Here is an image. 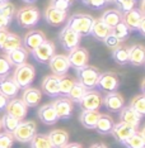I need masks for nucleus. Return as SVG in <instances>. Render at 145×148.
I'll use <instances>...</instances> for the list:
<instances>
[{
  "instance_id": "f257e3e1",
  "label": "nucleus",
  "mask_w": 145,
  "mask_h": 148,
  "mask_svg": "<svg viewBox=\"0 0 145 148\" xmlns=\"http://www.w3.org/2000/svg\"><path fill=\"white\" fill-rule=\"evenodd\" d=\"M94 19L88 14H73L67 19L66 27L71 31L78 33L80 37L90 34V28H92Z\"/></svg>"
},
{
  "instance_id": "f03ea898",
  "label": "nucleus",
  "mask_w": 145,
  "mask_h": 148,
  "mask_svg": "<svg viewBox=\"0 0 145 148\" xmlns=\"http://www.w3.org/2000/svg\"><path fill=\"white\" fill-rule=\"evenodd\" d=\"M35 69L29 63H23V65L17 66L14 73H13V80L15 81L17 86L19 89H27L31 86V84L35 80Z\"/></svg>"
},
{
  "instance_id": "7ed1b4c3",
  "label": "nucleus",
  "mask_w": 145,
  "mask_h": 148,
  "mask_svg": "<svg viewBox=\"0 0 145 148\" xmlns=\"http://www.w3.org/2000/svg\"><path fill=\"white\" fill-rule=\"evenodd\" d=\"M37 134V127L36 123L32 120H27V122H21L17 129L13 132V139L18 140L21 143H28L31 142Z\"/></svg>"
},
{
  "instance_id": "20e7f679",
  "label": "nucleus",
  "mask_w": 145,
  "mask_h": 148,
  "mask_svg": "<svg viewBox=\"0 0 145 148\" xmlns=\"http://www.w3.org/2000/svg\"><path fill=\"white\" fill-rule=\"evenodd\" d=\"M40 18H41L40 10L35 6H26L17 13V22L23 28H31L36 25L40 22Z\"/></svg>"
},
{
  "instance_id": "39448f33",
  "label": "nucleus",
  "mask_w": 145,
  "mask_h": 148,
  "mask_svg": "<svg viewBox=\"0 0 145 148\" xmlns=\"http://www.w3.org/2000/svg\"><path fill=\"white\" fill-rule=\"evenodd\" d=\"M99 70L93 66H84L76 70V76L79 79V82L82 84L87 89H92V87L97 86V81L99 77Z\"/></svg>"
},
{
  "instance_id": "423d86ee",
  "label": "nucleus",
  "mask_w": 145,
  "mask_h": 148,
  "mask_svg": "<svg viewBox=\"0 0 145 148\" xmlns=\"http://www.w3.org/2000/svg\"><path fill=\"white\" fill-rule=\"evenodd\" d=\"M32 56L37 62L49 63L50 60L55 56V45L50 41H43L35 51H32Z\"/></svg>"
},
{
  "instance_id": "0eeeda50",
  "label": "nucleus",
  "mask_w": 145,
  "mask_h": 148,
  "mask_svg": "<svg viewBox=\"0 0 145 148\" xmlns=\"http://www.w3.org/2000/svg\"><path fill=\"white\" fill-rule=\"evenodd\" d=\"M97 86L99 87L102 91L110 94L114 92L120 86V80L116 73L113 72H103L99 73L98 81H97Z\"/></svg>"
},
{
  "instance_id": "6e6552de",
  "label": "nucleus",
  "mask_w": 145,
  "mask_h": 148,
  "mask_svg": "<svg viewBox=\"0 0 145 148\" xmlns=\"http://www.w3.org/2000/svg\"><path fill=\"white\" fill-rule=\"evenodd\" d=\"M66 57H67V61L70 63V67H74L75 70H78L80 67H84L88 65L89 53L85 48L76 47V48L71 49Z\"/></svg>"
},
{
  "instance_id": "1a4fd4ad",
  "label": "nucleus",
  "mask_w": 145,
  "mask_h": 148,
  "mask_svg": "<svg viewBox=\"0 0 145 148\" xmlns=\"http://www.w3.org/2000/svg\"><path fill=\"white\" fill-rule=\"evenodd\" d=\"M103 97L101 95L99 91L97 90H89L85 92V95L83 96V99L80 100L79 105L84 110H98L99 106L102 105Z\"/></svg>"
},
{
  "instance_id": "9d476101",
  "label": "nucleus",
  "mask_w": 145,
  "mask_h": 148,
  "mask_svg": "<svg viewBox=\"0 0 145 148\" xmlns=\"http://www.w3.org/2000/svg\"><path fill=\"white\" fill-rule=\"evenodd\" d=\"M5 110H6V114L8 115H10L13 118H15V119H18L19 122H23V119L26 118L27 115V110H28V108L24 103L22 101V99H10L8 101L5 106Z\"/></svg>"
},
{
  "instance_id": "9b49d317",
  "label": "nucleus",
  "mask_w": 145,
  "mask_h": 148,
  "mask_svg": "<svg viewBox=\"0 0 145 148\" xmlns=\"http://www.w3.org/2000/svg\"><path fill=\"white\" fill-rule=\"evenodd\" d=\"M49 66L52 71V75L55 76H65L70 69V63L67 61V57L65 55H55L50 60Z\"/></svg>"
},
{
  "instance_id": "f8f14e48",
  "label": "nucleus",
  "mask_w": 145,
  "mask_h": 148,
  "mask_svg": "<svg viewBox=\"0 0 145 148\" xmlns=\"http://www.w3.org/2000/svg\"><path fill=\"white\" fill-rule=\"evenodd\" d=\"M60 42H61V46L64 47V49H66V51H71V49L76 48V47L79 46V42H80V37L78 33H75L74 31H71L70 28H65L61 31L60 33Z\"/></svg>"
},
{
  "instance_id": "ddd939ff",
  "label": "nucleus",
  "mask_w": 145,
  "mask_h": 148,
  "mask_svg": "<svg viewBox=\"0 0 145 148\" xmlns=\"http://www.w3.org/2000/svg\"><path fill=\"white\" fill-rule=\"evenodd\" d=\"M144 18H145L144 13H141L140 9L134 8L126 13H122V19H121V22L129 28V31H137L139 24Z\"/></svg>"
},
{
  "instance_id": "4468645a",
  "label": "nucleus",
  "mask_w": 145,
  "mask_h": 148,
  "mask_svg": "<svg viewBox=\"0 0 145 148\" xmlns=\"http://www.w3.org/2000/svg\"><path fill=\"white\" fill-rule=\"evenodd\" d=\"M135 132H136V128L131 127L126 123L120 122V123H117L113 125V129H112V132H111V134L114 137V139H116L119 143L123 144Z\"/></svg>"
},
{
  "instance_id": "2eb2a0df",
  "label": "nucleus",
  "mask_w": 145,
  "mask_h": 148,
  "mask_svg": "<svg viewBox=\"0 0 145 148\" xmlns=\"http://www.w3.org/2000/svg\"><path fill=\"white\" fill-rule=\"evenodd\" d=\"M59 119H69L73 114V103L67 97H59L52 103Z\"/></svg>"
},
{
  "instance_id": "dca6fc26",
  "label": "nucleus",
  "mask_w": 145,
  "mask_h": 148,
  "mask_svg": "<svg viewBox=\"0 0 145 148\" xmlns=\"http://www.w3.org/2000/svg\"><path fill=\"white\" fill-rule=\"evenodd\" d=\"M102 104H104V106H106V109L108 110V112L117 113L125 106V100H123V97L121 96V94L114 91V92L107 94V95L103 97Z\"/></svg>"
},
{
  "instance_id": "f3484780",
  "label": "nucleus",
  "mask_w": 145,
  "mask_h": 148,
  "mask_svg": "<svg viewBox=\"0 0 145 148\" xmlns=\"http://www.w3.org/2000/svg\"><path fill=\"white\" fill-rule=\"evenodd\" d=\"M43 41H46V37L42 32L40 31H32V32H28L23 39V46L26 47V51H35V49L38 47Z\"/></svg>"
},
{
  "instance_id": "a211bd4d",
  "label": "nucleus",
  "mask_w": 145,
  "mask_h": 148,
  "mask_svg": "<svg viewBox=\"0 0 145 148\" xmlns=\"http://www.w3.org/2000/svg\"><path fill=\"white\" fill-rule=\"evenodd\" d=\"M59 76L55 75H49L43 79L42 81V91L43 94H46L47 96H51V97H56L60 95L59 91Z\"/></svg>"
},
{
  "instance_id": "6ab92c4d",
  "label": "nucleus",
  "mask_w": 145,
  "mask_h": 148,
  "mask_svg": "<svg viewBox=\"0 0 145 148\" xmlns=\"http://www.w3.org/2000/svg\"><path fill=\"white\" fill-rule=\"evenodd\" d=\"M18 91H19V87L17 86L13 77L6 76V77L0 79V92L5 97H8V99H14V97L18 95Z\"/></svg>"
},
{
  "instance_id": "aec40b11",
  "label": "nucleus",
  "mask_w": 145,
  "mask_h": 148,
  "mask_svg": "<svg viewBox=\"0 0 145 148\" xmlns=\"http://www.w3.org/2000/svg\"><path fill=\"white\" fill-rule=\"evenodd\" d=\"M42 99V91L36 87H27L23 91V96H22V101L26 104L27 108H35L41 103Z\"/></svg>"
},
{
  "instance_id": "412c9836",
  "label": "nucleus",
  "mask_w": 145,
  "mask_h": 148,
  "mask_svg": "<svg viewBox=\"0 0 145 148\" xmlns=\"http://www.w3.org/2000/svg\"><path fill=\"white\" fill-rule=\"evenodd\" d=\"M119 113H120V120L121 122L129 124V125H131V127H134V128H136L137 129V127L140 125L141 118L143 116H140L136 112H134L130 106H123Z\"/></svg>"
},
{
  "instance_id": "4be33fe9",
  "label": "nucleus",
  "mask_w": 145,
  "mask_h": 148,
  "mask_svg": "<svg viewBox=\"0 0 145 148\" xmlns=\"http://www.w3.org/2000/svg\"><path fill=\"white\" fill-rule=\"evenodd\" d=\"M38 118L43 124H46V125H52V124H55L57 120H59L52 104H46V105L38 109Z\"/></svg>"
},
{
  "instance_id": "5701e85b",
  "label": "nucleus",
  "mask_w": 145,
  "mask_h": 148,
  "mask_svg": "<svg viewBox=\"0 0 145 148\" xmlns=\"http://www.w3.org/2000/svg\"><path fill=\"white\" fill-rule=\"evenodd\" d=\"M112 33V29L110 27H107L101 19H94L92 28H90V34H92L96 39L98 41H104V39Z\"/></svg>"
},
{
  "instance_id": "b1692460",
  "label": "nucleus",
  "mask_w": 145,
  "mask_h": 148,
  "mask_svg": "<svg viewBox=\"0 0 145 148\" xmlns=\"http://www.w3.org/2000/svg\"><path fill=\"white\" fill-rule=\"evenodd\" d=\"M47 137L52 148H61L66 143H69V134L62 129H53L47 134Z\"/></svg>"
},
{
  "instance_id": "393cba45",
  "label": "nucleus",
  "mask_w": 145,
  "mask_h": 148,
  "mask_svg": "<svg viewBox=\"0 0 145 148\" xmlns=\"http://www.w3.org/2000/svg\"><path fill=\"white\" fill-rule=\"evenodd\" d=\"M129 53V63L134 66H141L145 61V49L141 45H135L127 48Z\"/></svg>"
},
{
  "instance_id": "a878e982",
  "label": "nucleus",
  "mask_w": 145,
  "mask_h": 148,
  "mask_svg": "<svg viewBox=\"0 0 145 148\" xmlns=\"http://www.w3.org/2000/svg\"><path fill=\"white\" fill-rule=\"evenodd\" d=\"M27 57H28V53H27V51L23 47H19V48L5 53V58L8 60V62L12 66H19V65L26 63Z\"/></svg>"
},
{
  "instance_id": "bb28decb",
  "label": "nucleus",
  "mask_w": 145,
  "mask_h": 148,
  "mask_svg": "<svg viewBox=\"0 0 145 148\" xmlns=\"http://www.w3.org/2000/svg\"><path fill=\"white\" fill-rule=\"evenodd\" d=\"M113 125H114V122L112 118L110 115H106V114H101L94 129L97 130V133L106 136V134H111V132L113 129Z\"/></svg>"
},
{
  "instance_id": "cd10ccee",
  "label": "nucleus",
  "mask_w": 145,
  "mask_h": 148,
  "mask_svg": "<svg viewBox=\"0 0 145 148\" xmlns=\"http://www.w3.org/2000/svg\"><path fill=\"white\" fill-rule=\"evenodd\" d=\"M99 115H101V113L98 110H84V112L80 114L79 120H80V123H82V125L85 127L87 129H94Z\"/></svg>"
},
{
  "instance_id": "c85d7f7f",
  "label": "nucleus",
  "mask_w": 145,
  "mask_h": 148,
  "mask_svg": "<svg viewBox=\"0 0 145 148\" xmlns=\"http://www.w3.org/2000/svg\"><path fill=\"white\" fill-rule=\"evenodd\" d=\"M45 19L50 25L57 27V25L61 24V23H64V21L66 19V13L56 10V9H53L50 6V8H47V10L45 13Z\"/></svg>"
},
{
  "instance_id": "c756f323",
  "label": "nucleus",
  "mask_w": 145,
  "mask_h": 148,
  "mask_svg": "<svg viewBox=\"0 0 145 148\" xmlns=\"http://www.w3.org/2000/svg\"><path fill=\"white\" fill-rule=\"evenodd\" d=\"M121 19H122V13L120 10H107L101 16V21L111 29L116 27L119 23H121Z\"/></svg>"
},
{
  "instance_id": "7c9ffc66",
  "label": "nucleus",
  "mask_w": 145,
  "mask_h": 148,
  "mask_svg": "<svg viewBox=\"0 0 145 148\" xmlns=\"http://www.w3.org/2000/svg\"><path fill=\"white\" fill-rule=\"evenodd\" d=\"M87 91H88L87 87H84L79 81H75L74 82V85H73V87H71V90H70L69 95H67V99H69L71 103L79 104L80 100L83 99V96L85 95Z\"/></svg>"
},
{
  "instance_id": "2f4dec72",
  "label": "nucleus",
  "mask_w": 145,
  "mask_h": 148,
  "mask_svg": "<svg viewBox=\"0 0 145 148\" xmlns=\"http://www.w3.org/2000/svg\"><path fill=\"white\" fill-rule=\"evenodd\" d=\"M123 146L127 148H144L145 147V137H144V130L141 132H135L126 142L123 143Z\"/></svg>"
},
{
  "instance_id": "473e14b6",
  "label": "nucleus",
  "mask_w": 145,
  "mask_h": 148,
  "mask_svg": "<svg viewBox=\"0 0 145 148\" xmlns=\"http://www.w3.org/2000/svg\"><path fill=\"white\" fill-rule=\"evenodd\" d=\"M19 47H22V39L17 34H13V33H9L8 37H6L4 45H3V51L5 53L9 52V51H13V49H17L19 48Z\"/></svg>"
},
{
  "instance_id": "72a5a7b5",
  "label": "nucleus",
  "mask_w": 145,
  "mask_h": 148,
  "mask_svg": "<svg viewBox=\"0 0 145 148\" xmlns=\"http://www.w3.org/2000/svg\"><path fill=\"white\" fill-rule=\"evenodd\" d=\"M0 122H1V128L5 129V133H10V134H13V132L17 129V127L21 123L18 119L8 115V114H4V116H3V119Z\"/></svg>"
},
{
  "instance_id": "f704fd0d",
  "label": "nucleus",
  "mask_w": 145,
  "mask_h": 148,
  "mask_svg": "<svg viewBox=\"0 0 145 148\" xmlns=\"http://www.w3.org/2000/svg\"><path fill=\"white\" fill-rule=\"evenodd\" d=\"M130 108L136 112L140 116H143L145 114V96L144 94H140V95H136L131 100V104H130Z\"/></svg>"
},
{
  "instance_id": "c9c22d12",
  "label": "nucleus",
  "mask_w": 145,
  "mask_h": 148,
  "mask_svg": "<svg viewBox=\"0 0 145 148\" xmlns=\"http://www.w3.org/2000/svg\"><path fill=\"white\" fill-rule=\"evenodd\" d=\"M74 80L69 76H61L59 80V91H60V95H62L64 97L69 95L70 90L74 85Z\"/></svg>"
},
{
  "instance_id": "e433bc0d",
  "label": "nucleus",
  "mask_w": 145,
  "mask_h": 148,
  "mask_svg": "<svg viewBox=\"0 0 145 148\" xmlns=\"http://www.w3.org/2000/svg\"><path fill=\"white\" fill-rule=\"evenodd\" d=\"M113 60L120 65H125V63L129 62V53H127V48L123 46H119L117 48L113 49L112 53Z\"/></svg>"
},
{
  "instance_id": "4c0bfd02",
  "label": "nucleus",
  "mask_w": 145,
  "mask_h": 148,
  "mask_svg": "<svg viewBox=\"0 0 145 148\" xmlns=\"http://www.w3.org/2000/svg\"><path fill=\"white\" fill-rule=\"evenodd\" d=\"M31 148H52L47 134H36L31 140Z\"/></svg>"
},
{
  "instance_id": "58836bf2",
  "label": "nucleus",
  "mask_w": 145,
  "mask_h": 148,
  "mask_svg": "<svg viewBox=\"0 0 145 148\" xmlns=\"http://www.w3.org/2000/svg\"><path fill=\"white\" fill-rule=\"evenodd\" d=\"M112 34L116 37L120 42H122V41H125V39L127 38V37H129L130 31H129V28H127V27L121 22L116 27H113L112 28Z\"/></svg>"
},
{
  "instance_id": "ea45409f",
  "label": "nucleus",
  "mask_w": 145,
  "mask_h": 148,
  "mask_svg": "<svg viewBox=\"0 0 145 148\" xmlns=\"http://www.w3.org/2000/svg\"><path fill=\"white\" fill-rule=\"evenodd\" d=\"M0 13H1L6 19H9V21L12 22V18L15 13V8L10 3H4V4H0Z\"/></svg>"
},
{
  "instance_id": "a19ab883",
  "label": "nucleus",
  "mask_w": 145,
  "mask_h": 148,
  "mask_svg": "<svg viewBox=\"0 0 145 148\" xmlns=\"http://www.w3.org/2000/svg\"><path fill=\"white\" fill-rule=\"evenodd\" d=\"M113 1L117 4L120 12H122V13H126V12L131 10V9H134L135 4H136L135 0H113Z\"/></svg>"
},
{
  "instance_id": "79ce46f5",
  "label": "nucleus",
  "mask_w": 145,
  "mask_h": 148,
  "mask_svg": "<svg viewBox=\"0 0 145 148\" xmlns=\"http://www.w3.org/2000/svg\"><path fill=\"white\" fill-rule=\"evenodd\" d=\"M13 136L10 133H1L0 132V148H13Z\"/></svg>"
},
{
  "instance_id": "37998d69",
  "label": "nucleus",
  "mask_w": 145,
  "mask_h": 148,
  "mask_svg": "<svg viewBox=\"0 0 145 148\" xmlns=\"http://www.w3.org/2000/svg\"><path fill=\"white\" fill-rule=\"evenodd\" d=\"M12 70V65L8 62L5 56H0V79L6 77Z\"/></svg>"
},
{
  "instance_id": "c03bdc74",
  "label": "nucleus",
  "mask_w": 145,
  "mask_h": 148,
  "mask_svg": "<svg viewBox=\"0 0 145 148\" xmlns=\"http://www.w3.org/2000/svg\"><path fill=\"white\" fill-rule=\"evenodd\" d=\"M70 4H71V3L66 1V0H52L50 6L53 8V9H56V10L66 13L67 10H69V8H70Z\"/></svg>"
},
{
  "instance_id": "a18cd8bd",
  "label": "nucleus",
  "mask_w": 145,
  "mask_h": 148,
  "mask_svg": "<svg viewBox=\"0 0 145 148\" xmlns=\"http://www.w3.org/2000/svg\"><path fill=\"white\" fill-rule=\"evenodd\" d=\"M82 3L84 5L89 6L90 9H102L106 5L104 0H82Z\"/></svg>"
},
{
  "instance_id": "49530a36",
  "label": "nucleus",
  "mask_w": 145,
  "mask_h": 148,
  "mask_svg": "<svg viewBox=\"0 0 145 148\" xmlns=\"http://www.w3.org/2000/svg\"><path fill=\"white\" fill-rule=\"evenodd\" d=\"M103 42L106 43V46H107V47H110V48H113V49H114V48H117L119 46H121V42L112 34V33H111V34L107 37V38L104 39Z\"/></svg>"
},
{
  "instance_id": "de8ad7c7",
  "label": "nucleus",
  "mask_w": 145,
  "mask_h": 148,
  "mask_svg": "<svg viewBox=\"0 0 145 148\" xmlns=\"http://www.w3.org/2000/svg\"><path fill=\"white\" fill-rule=\"evenodd\" d=\"M8 34H9V32H6V29H0V49L3 48V45H4Z\"/></svg>"
},
{
  "instance_id": "09e8293b",
  "label": "nucleus",
  "mask_w": 145,
  "mask_h": 148,
  "mask_svg": "<svg viewBox=\"0 0 145 148\" xmlns=\"http://www.w3.org/2000/svg\"><path fill=\"white\" fill-rule=\"evenodd\" d=\"M9 23H10V21H9V19H6L5 16L0 13V29H5L6 27L9 25Z\"/></svg>"
},
{
  "instance_id": "8fccbe9b",
  "label": "nucleus",
  "mask_w": 145,
  "mask_h": 148,
  "mask_svg": "<svg viewBox=\"0 0 145 148\" xmlns=\"http://www.w3.org/2000/svg\"><path fill=\"white\" fill-rule=\"evenodd\" d=\"M8 101H9L8 97H5L1 92H0V112H3V110L5 109V106H6V104H8Z\"/></svg>"
},
{
  "instance_id": "3c124183",
  "label": "nucleus",
  "mask_w": 145,
  "mask_h": 148,
  "mask_svg": "<svg viewBox=\"0 0 145 148\" xmlns=\"http://www.w3.org/2000/svg\"><path fill=\"white\" fill-rule=\"evenodd\" d=\"M137 31L140 32V34L141 36H144L145 34V18L141 21V23L139 24V28H137Z\"/></svg>"
},
{
  "instance_id": "603ef678",
  "label": "nucleus",
  "mask_w": 145,
  "mask_h": 148,
  "mask_svg": "<svg viewBox=\"0 0 145 148\" xmlns=\"http://www.w3.org/2000/svg\"><path fill=\"white\" fill-rule=\"evenodd\" d=\"M61 148H83V147H82V144H79V143H66L65 146Z\"/></svg>"
},
{
  "instance_id": "864d4df0",
  "label": "nucleus",
  "mask_w": 145,
  "mask_h": 148,
  "mask_svg": "<svg viewBox=\"0 0 145 148\" xmlns=\"http://www.w3.org/2000/svg\"><path fill=\"white\" fill-rule=\"evenodd\" d=\"M89 148H108V147H107L106 144H103V143H94Z\"/></svg>"
},
{
  "instance_id": "5fc2aeb1",
  "label": "nucleus",
  "mask_w": 145,
  "mask_h": 148,
  "mask_svg": "<svg viewBox=\"0 0 145 148\" xmlns=\"http://www.w3.org/2000/svg\"><path fill=\"white\" fill-rule=\"evenodd\" d=\"M10 0H0V4H4V3H9Z\"/></svg>"
},
{
  "instance_id": "6e6d98bb",
  "label": "nucleus",
  "mask_w": 145,
  "mask_h": 148,
  "mask_svg": "<svg viewBox=\"0 0 145 148\" xmlns=\"http://www.w3.org/2000/svg\"><path fill=\"white\" fill-rule=\"evenodd\" d=\"M24 3H33V1H36V0H23Z\"/></svg>"
},
{
  "instance_id": "4d7b16f0",
  "label": "nucleus",
  "mask_w": 145,
  "mask_h": 148,
  "mask_svg": "<svg viewBox=\"0 0 145 148\" xmlns=\"http://www.w3.org/2000/svg\"><path fill=\"white\" fill-rule=\"evenodd\" d=\"M104 3H106V4H108V3H113V0H104Z\"/></svg>"
},
{
  "instance_id": "13d9d810",
  "label": "nucleus",
  "mask_w": 145,
  "mask_h": 148,
  "mask_svg": "<svg viewBox=\"0 0 145 148\" xmlns=\"http://www.w3.org/2000/svg\"><path fill=\"white\" fill-rule=\"evenodd\" d=\"M0 132H1V122H0Z\"/></svg>"
},
{
  "instance_id": "bf43d9fd",
  "label": "nucleus",
  "mask_w": 145,
  "mask_h": 148,
  "mask_svg": "<svg viewBox=\"0 0 145 148\" xmlns=\"http://www.w3.org/2000/svg\"><path fill=\"white\" fill-rule=\"evenodd\" d=\"M66 1H69V3H71V1H73V0H66Z\"/></svg>"
},
{
  "instance_id": "052dcab7",
  "label": "nucleus",
  "mask_w": 145,
  "mask_h": 148,
  "mask_svg": "<svg viewBox=\"0 0 145 148\" xmlns=\"http://www.w3.org/2000/svg\"><path fill=\"white\" fill-rule=\"evenodd\" d=\"M135 1H137V0H135Z\"/></svg>"
}]
</instances>
